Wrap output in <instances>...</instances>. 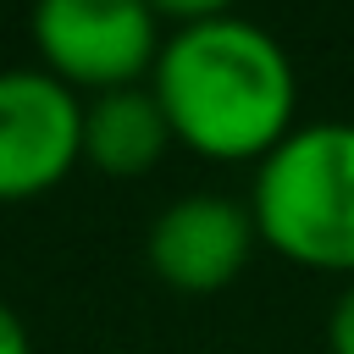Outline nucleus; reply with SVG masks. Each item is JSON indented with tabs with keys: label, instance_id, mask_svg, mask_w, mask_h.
Wrapping results in <instances>:
<instances>
[{
	"label": "nucleus",
	"instance_id": "f257e3e1",
	"mask_svg": "<svg viewBox=\"0 0 354 354\" xmlns=\"http://www.w3.org/2000/svg\"><path fill=\"white\" fill-rule=\"evenodd\" d=\"M149 94L183 149L205 160H266L299 111L288 50L249 17H210L177 28L149 72Z\"/></svg>",
	"mask_w": 354,
	"mask_h": 354
},
{
	"label": "nucleus",
	"instance_id": "f03ea898",
	"mask_svg": "<svg viewBox=\"0 0 354 354\" xmlns=\"http://www.w3.org/2000/svg\"><path fill=\"white\" fill-rule=\"evenodd\" d=\"M249 216L293 266L354 277V122L293 127L254 171Z\"/></svg>",
	"mask_w": 354,
	"mask_h": 354
},
{
	"label": "nucleus",
	"instance_id": "7ed1b4c3",
	"mask_svg": "<svg viewBox=\"0 0 354 354\" xmlns=\"http://www.w3.org/2000/svg\"><path fill=\"white\" fill-rule=\"evenodd\" d=\"M33 44L66 88L111 94L138 88L166 39L149 0H33Z\"/></svg>",
	"mask_w": 354,
	"mask_h": 354
},
{
	"label": "nucleus",
	"instance_id": "20e7f679",
	"mask_svg": "<svg viewBox=\"0 0 354 354\" xmlns=\"http://www.w3.org/2000/svg\"><path fill=\"white\" fill-rule=\"evenodd\" d=\"M83 160V100L44 66L0 72V205L39 199Z\"/></svg>",
	"mask_w": 354,
	"mask_h": 354
},
{
	"label": "nucleus",
	"instance_id": "39448f33",
	"mask_svg": "<svg viewBox=\"0 0 354 354\" xmlns=\"http://www.w3.org/2000/svg\"><path fill=\"white\" fill-rule=\"evenodd\" d=\"M254 238L249 205L227 194H183L149 227V266L177 293H216L249 266Z\"/></svg>",
	"mask_w": 354,
	"mask_h": 354
},
{
	"label": "nucleus",
	"instance_id": "423d86ee",
	"mask_svg": "<svg viewBox=\"0 0 354 354\" xmlns=\"http://www.w3.org/2000/svg\"><path fill=\"white\" fill-rule=\"evenodd\" d=\"M171 144L177 138L149 88H111L83 105V160L105 177H144Z\"/></svg>",
	"mask_w": 354,
	"mask_h": 354
},
{
	"label": "nucleus",
	"instance_id": "0eeeda50",
	"mask_svg": "<svg viewBox=\"0 0 354 354\" xmlns=\"http://www.w3.org/2000/svg\"><path fill=\"white\" fill-rule=\"evenodd\" d=\"M155 17H171V22H210V17H232V0H149Z\"/></svg>",
	"mask_w": 354,
	"mask_h": 354
},
{
	"label": "nucleus",
	"instance_id": "6e6552de",
	"mask_svg": "<svg viewBox=\"0 0 354 354\" xmlns=\"http://www.w3.org/2000/svg\"><path fill=\"white\" fill-rule=\"evenodd\" d=\"M326 343H332V354H354V282H348V288H343V299L332 304Z\"/></svg>",
	"mask_w": 354,
	"mask_h": 354
},
{
	"label": "nucleus",
	"instance_id": "1a4fd4ad",
	"mask_svg": "<svg viewBox=\"0 0 354 354\" xmlns=\"http://www.w3.org/2000/svg\"><path fill=\"white\" fill-rule=\"evenodd\" d=\"M0 354H28V332H22L17 310H6V304H0Z\"/></svg>",
	"mask_w": 354,
	"mask_h": 354
}]
</instances>
